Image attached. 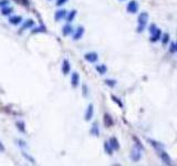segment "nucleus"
I'll return each instance as SVG.
<instances>
[{"instance_id": "obj_12", "label": "nucleus", "mask_w": 177, "mask_h": 166, "mask_svg": "<svg viewBox=\"0 0 177 166\" xmlns=\"http://www.w3.org/2000/svg\"><path fill=\"white\" fill-rule=\"evenodd\" d=\"M98 70L101 72V74H103L105 71H106V67H104V65H101V67H99L98 68Z\"/></svg>"}, {"instance_id": "obj_1", "label": "nucleus", "mask_w": 177, "mask_h": 166, "mask_svg": "<svg viewBox=\"0 0 177 166\" xmlns=\"http://www.w3.org/2000/svg\"><path fill=\"white\" fill-rule=\"evenodd\" d=\"M150 32H151V41L152 42H157L162 39V31L159 28L156 27L154 23L151 25L150 27Z\"/></svg>"}, {"instance_id": "obj_14", "label": "nucleus", "mask_w": 177, "mask_h": 166, "mask_svg": "<svg viewBox=\"0 0 177 166\" xmlns=\"http://www.w3.org/2000/svg\"><path fill=\"white\" fill-rule=\"evenodd\" d=\"M176 49H175V43H172L171 44V52H175Z\"/></svg>"}, {"instance_id": "obj_6", "label": "nucleus", "mask_w": 177, "mask_h": 166, "mask_svg": "<svg viewBox=\"0 0 177 166\" xmlns=\"http://www.w3.org/2000/svg\"><path fill=\"white\" fill-rule=\"evenodd\" d=\"M148 142H150L151 144L153 145V146H154V147L156 148V151L158 152H161L163 150V148H164V146H163L162 144H161V143H158V142H155V141H153V140H148Z\"/></svg>"}, {"instance_id": "obj_4", "label": "nucleus", "mask_w": 177, "mask_h": 166, "mask_svg": "<svg viewBox=\"0 0 177 166\" xmlns=\"http://www.w3.org/2000/svg\"><path fill=\"white\" fill-rule=\"evenodd\" d=\"M158 154H159V156H161V160H162V162L165 164V165H171V164H172L171 157L168 156V154L166 153L164 150H162V151L159 152Z\"/></svg>"}, {"instance_id": "obj_10", "label": "nucleus", "mask_w": 177, "mask_h": 166, "mask_svg": "<svg viewBox=\"0 0 177 166\" xmlns=\"http://www.w3.org/2000/svg\"><path fill=\"white\" fill-rule=\"evenodd\" d=\"M104 121H105V124H106L107 126L112 125V123H113V121H112V119L110 117V115H105V119H104Z\"/></svg>"}, {"instance_id": "obj_2", "label": "nucleus", "mask_w": 177, "mask_h": 166, "mask_svg": "<svg viewBox=\"0 0 177 166\" xmlns=\"http://www.w3.org/2000/svg\"><path fill=\"white\" fill-rule=\"evenodd\" d=\"M138 27H137V32H142V31L145 29L147 25V21H148V13L143 11L138 16Z\"/></svg>"}, {"instance_id": "obj_9", "label": "nucleus", "mask_w": 177, "mask_h": 166, "mask_svg": "<svg viewBox=\"0 0 177 166\" xmlns=\"http://www.w3.org/2000/svg\"><path fill=\"white\" fill-rule=\"evenodd\" d=\"M92 114H93V109H92V105L88 106V113H86V120H90L92 117Z\"/></svg>"}, {"instance_id": "obj_3", "label": "nucleus", "mask_w": 177, "mask_h": 166, "mask_svg": "<svg viewBox=\"0 0 177 166\" xmlns=\"http://www.w3.org/2000/svg\"><path fill=\"white\" fill-rule=\"evenodd\" d=\"M138 10V3L137 1H135V0H132L130 1L127 5V11L130 13H136Z\"/></svg>"}, {"instance_id": "obj_16", "label": "nucleus", "mask_w": 177, "mask_h": 166, "mask_svg": "<svg viewBox=\"0 0 177 166\" xmlns=\"http://www.w3.org/2000/svg\"><path fill=\"white\" fill-rule=\"evenodd\" d=\"M0 150H1V151H2V150H3V147H2V146H1V145H0Z\"/></svg>"}, {"instance_id": "obj_5", "label": "nucleus", "mask_w": 177, "mask_h": 166, "mask_svg": "<svg viewBox=\"0 0 177 166\" xmlns=\"http://www.w3.org/2000/svg\"><path fill=\"white\" fill-rule=\"evenodd\" d=\"M141 156H142V154H141V151L138 148H134L133 151H132V154H131V158L134 162H138L141 160Z\"/></svg>"}, {"instance_id": "obj_7", "label": "nucleus", "mask_w": 177, "mask_h": 166, "mask_svg": "<svg viewBox=\"0 0 177 166\" xmlns=\"http://www.w3.org/2000/svg\"><path fill=\"white\" fill-rule=\"evenodd\" d=\"M110 143H111V147L113 148V150H119L120 148V145H119V141L116 140L115 137H112L110 140Z\"/></svg>"}, {"instance_id": "obj_15", "label": "nucleus", "mask_w": 177, "mask_h": 166, "mask_svg": "<svg viewBox=\"0 0 177 166\" xmlns=\"http://www.w3.org/2000/svg\"><path fill=\"white\" fill-rule=\"evenodd\" d=\"M175 49H176V51H177V42L175 43Z\"/></svg>"}, {"instance_id": "obj_8", "label": "nucleus", "mask_w": 177, "mask_h": 166, "mask_svg": "<svg viewBox=\"0 0 177 166\" xmlns=\"http://www.w3.org/2000/svg\"><path fill=\"white\" fill-rule=\"evenodd\" d=\"M85 58L88 59V61L94 62V61H96V60H98V55L95 54V53H91V54H86Z\"/></svg>"}, {"instance_id": "obj_11", "label": "nucleus", "mask_w": 177, "mask_h": 166, "mask_svg": "<svg viewBox=\"0 0 177 166\" xmlns=\"http://www.w3.org/2000/svg\"><path fill=\"white\" fill-rule=\"evenodd\" d=\"M168 40H169V34H168V33H165L164 36H163V40H162L163 44H166V43L168 42Z\"/></svg>"}, {"instance_id": "obj_13", "label": "nucleus", "mask_w": 177, "mask_h": 166, "mask_svg": "<svg viewBox=\"0 0 177 166\" xmlns=\"http://www.w3.org/2000/svg\"><path fill=\"white\" fill-rule=\"evenodd\" d=\"M105 82H106V84H109V85H111V86H114V85H115V81L106 80Z\"/></svg>"}]
</instances>
